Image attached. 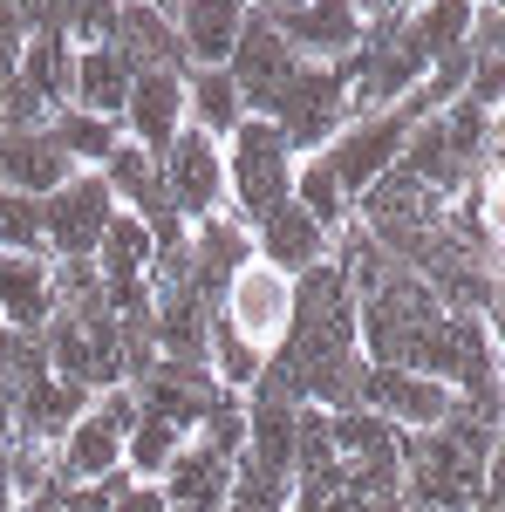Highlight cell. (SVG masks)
I'll return each mask as SVG.
<instances>
[{
	"label": "cell",
	"mask_w": 505,
	"mask_h": 512,
	"mask_svg": "<svg viewBox=\"0 0 505 512\" xmlns=\"http://www.w3.org/2000/svg\"><path fill=\"white\" fill-rule=\"evenodd\" d=\"M82 410H89V390H76V383L35 369V376L21 383V396H14L7 417H14V437H28V444H62V431L76 424Z\"/></svg>",
	"instance_id": "obj_12"
},
{
	"label": "cell",
	"mask_w": 505,
	"mask_h": 512,
	"mask_svg": "<svg viewBox=\"0 0 505 512\" xmlns=\"http://www.w3.org/2000/svg\"><path fill=\"white\" fill-rule=\"evenodd\" d=\"M294 205H301V212H308L328 239L355 219V212H349V192L335 185V171H328L321 158H301V171H294Z\"/></svg>",
	"instance_id": "obj_24"
},
{
	"label": "cell",
	"mask_w": 505,
	"mask_h": 512,
	"mask_svg": "<svg viewBox=\"0 0 505 512\" xmlns=\"http://www.w3.org/2000/svg\"><path fill=\"white\" fill-rule=\"evenodd\" d=\"M164 171V192H171V212L198 226V219H212V212H226V144L219 137H205V130H178L171 137V151L157 158Z\"/></svg>",
	"instance_id": "obj_4"
},
{
	"label": "cell",
	"mask_w": 505,
	"mask_h": 512,
	"mask_svg": "<svg viewBox=\"0 0 505 512\" xmlns=\"http://www.w3.org/2000/svg\"><path fill=\"white\" fill-rule=\"evenodd\" d=\"M55 465H62L69 485H96V478L123 472V437L110 431L96 410H82L76 424L62 431V444H55Z\"/></svg>",
	"instance_id": "obj_17"
},
{
	"label": "cell",
	"mask_w": 505,
	"mask_h": 512,
	"mask_svg": "<svg viewBox=\"0 0 505 512\" xmlns=\"http://www.w3.org/2000/svg\"><path fill=\"white\" fill-rule=\"evenodd\" d=\"M185 123L205 130V137H219V144L246 123V103H239L226 69H185Z\"/></svg>",
	"instance_id": "obj_20"
},
{
	"label": "cell",
	"mask_w": 505,
	"mask_h": 512,
	"mask_svg": "<svg viewBox=\"0 0 505 512\" xmlns=\"http://www.w3.org/2000/svg\"><path fill=\"white\" fill-rule=\"evenodd\" d=\"M403 137H410V117H403V110L355 117V123H342V130H335V144L321 151V164L335 171V185L349 192V205H355V192H369L389 164L403 158Z\"/></svg>",
	"instance_id": "obj_7"
},
{
	"label": "cell",
	"mask_w": 505,
	"mask_h": 512,
	"mask_svg": "<svg viewBox=\"0 0 505 512\" xmlns=\"http://www.w3.org/2000/svg\"><path fill=\"white\" fill-rule=\"evenodd\" d=\"M178 130H185V76L178 69H137L130 103H123V137L144 158H164Z\"/></svg>",
	"instance_id": "obj_8"
},
{
	"label": "cell",
	"mask_w": 505,
	"mask_h": 512,
	"mask_svg": "<svg viewBox=\"0 0 505 512\" xmlns=\"http://www.w3.org/2000/svg\"><path fill=\"white\" fill-rule=\"evenodd\" d=\"M0 253H41V205L0 185Z\"/></svg>",
	"instance_id": "obj_26"
},
{
	"label": "cell",
	"mask_w": 505,
	"mask_h": 512,
	"mask_svg": "<svg viewBox=\"0 0 505 512\" xmlns=\"http://www.w3.org/2000/svg\"><path fill=\"white\" fill-rule=\"evenodd\" d=\"M0 506H14V499H7V458H0Z\"/></svg>",
	"instance_id": "obj_29"
},
{
	"label": "cell",
	"mask_w": 505,
	"mask_h": 512,
	"mask_svg": "<svg viewBox=\"0 0 505 512\" xmlns=\"http://www.w3.org/2000/svg\"><path fill=\"white\" fill-rule=\"evenodd\" d=\"M117 48L137 69H178L185 76V48L171 28V7H117Z\"/></svg>",
	"instance_id": "obj_19"
},
{
	"label": "cell",
	"mask_w": 505,
	"mask_h": 512,
	"mask_svg": "<svg viewBox=\"0 0 505 512\" xmlns=\"http://www.w3.org/2000/svg\"><path fill=\"white\" fill-rule=\"evenodd\" d=\"M212 315L226 321L246 349L280 355L287 328H294V280L273 274V267H260V260H246V267L226 280V294H219V308H212Z\"/></svg>",
	"instance_id": "obj_2"
},
{
	"label": "cell",
	"mask_w": 505,
	"mask_h": 512,
	"mask_svg": "<svg viewBox=\"0 0 505 512\" xmlns=\"http://www.w3.org/2000/svg\"><path fill=\"white\" fill-rule=\"evenodd\" d=\"M55 321V260L48 253H0V328L41 335Z\"/></svg>",
	"instance_id": "obj_10"
},
{
	"label": "cell",
	"mask_w": 505,
	"mask_h": 512,
	"mask_svg": "<svg viewBox=\"0 0 505 512\" xmlns=\"http://www.w3.org/2000/svg\"><path fill=\"white\" fill-rule=\"evenodd\" d=\"M260 14L314 69H342L362 48V7H349V0H301V7H260Z\"/></svg>",
	"instance_id": "obj_5"
},
{
	"label": "cell",
	"mask_w": 505,
	"mask_h": 512,
	"mask_svg": "<svg viewBox=\"0 0 505 512\" xmlns=\"http://www.w3.org/2000/svg\"><path fill=\"white\" fill-rule=\"evenodd\" d=\"M253 260L294 280V274H308V267H321V260H328V233H321L308 212L287 198L280 212H267V219L253 226Z\"/></svg>",
	"instance_id": "obj_11"
},
{
	"label": "cell",
	"mask_w": 505,
	"mask_h": 512,
	"mask_svg": "<svg viewBox=\"0 0 505 512\" xmlns=\"http://www.w3.org/2000/svg\"><path fill=\"white\" fill-rule=\"evenodd\" d=\"M171 28H178V48H185V69H226L239 48V28H246V7H226V0L171 7Z\"/></svg>",
	"instance_id": "obj_14"
},
{
	"label": "cell",
	"mask_w": 505,
	"mask_h": 512,
	"mask_svg": "<svg viewBox=\"0 0 505 512\" xmlns=\"http://www.w3.org/2000/svg\"><path fill=\"white\" fill-rule=\"evenodd\" d=\"M294 171H301V158L287 151V137L273 123L246 117L226 137V212L253 233L267 212H280L294 198Z\"/></svg>",
	"instance_id": "obj_1"
},
{
	"label": "cell",
	"mask_w": 505,
	"mask_h": 512,
	"mask_svg": "<svg viewBox=\"0 0 505 512\" xmlns=\"http://www.w3.org/2000/svg\"><path fill=\"white\" fill-rule=\"evenodd\" d=\"M69 178H76V164L48 144V130L0 137V185H7V192H21V198H35V205H41L48 192H62Z\"/></svg>",
	"instance_id": "obj_16"
},
{
	"label": "cell",
	"mask_w": 505,
	"mask_h": 512,
	"mask_svg": "<svg viewBox=\"0 0 505 512\" xmlns=\"http://www.w3.org/2000/svg\"><path fill=\"white\" fill-rule=\"evenodd\" d=\"M294 410L301 403H267V396H246V465H260L273 478H294Z\"/></svg>",
	"instance_id": "obj_18"
},
{
	"label": "cell",
	"mask_w": 505,
	"mask_h": 512,
	"mask_svg": "<svg viewBox=\"0 0 505 512\" xmlns=\"http://www.w3.org/2000/svg\"><path fill=\"white\" fill-rule=\"evenodd\" d=\"M178 451H185V431H171V424H157V417H137V431L123 437V472L137 478V485H157Z\"/></svg>",
	"instance_id": "obj_25"
},
{
	"label": "cell",
	"mask_w": 505,
	"mask_h": 512,
	"mask_svg": "<svg viewBox=\"0 0 505 512\" xmlns=\"http://www.w3.org/2000/svg\"><path fill=\"white\" fill-rule=\"evenodd\" d=\"M130 82H137V62H130L123 48H76V82H69V110H89V117H103V123H123Z\"/></svg>",
	"instance_id": "obj_15"
},
{
	"label": "cell",
	"mask_w": 505,
	"mask_h": 512,
	"mask_svg": "<svg viewBox=\"0 0 505 512\" xmlns=\"http://www.w3.org/2000/svg\"><path fill=\"white\" fill-rule=\"evenodd\" d=\"M0 512H14V506H0Z\"/></svg>",
	"instance_id": "obj_30"
},
{
	"label": "cell",
	"mask_w": 505,
	"mask_h": 512,
	"mask_svg": "<svg viewBox=\"0 0 505 512\" xmlns=\"http://www.w3.org/2000/svg\"><path fill=\"white\" fill-rule=\"evenodd\" d=\"M294 69H301V55L287 48V41L273 35V21L260 14V7H246V28H239V48L233 62H226V76H233L239 103H246V117H273V103H280V89L294 82Z\"/></svg>",
	"instance_id": "obj_6"
},
{
	"label": "cell",
	"mask_w": 505,
	"mask_h": 512,
	"mask_svg": "<svg viewBox=\"0 0 505 512\" xmlns=\"http://www.w3.org/2000/svg\"><path fill=\"white\" fill-rule=\"evenodd\" d=\"M48 144L76 171H103V158L123 144V123H103V117H89V110H55L48 117Z\"/></svg>",
	"instance_id": "obj_23"
},
{
	"label": "cell",
	"mask_w": 505,
	"mask_h": 512,
	"mask_svg": "<svg viewBox=\"0 0 505 512\" xmlns=\"http://www.w3.org/2000/svg\"><path fill=\"white\" fill-rule=\"evenodd\" d=\"M403 41H410L424 62H444V55L471 48V0H430V7H410Z\"/></svg>",
	"instance_id": "obj_22"
},
{
	"label": "cell",
	"mask_w": 505,
	"mask_h": 512,
	"mask_svg": "<svg viewBox=\"0 0 505 512\" xmlns=\"http://www.w3.org/2000/svg\"><path fill=\"white\" fill-rule=\"evenodd\" d=\"M110 512H171V506H164V492H157V485H137V478H130Z\"/></svg>",
	"instance_id": "obj_27"
},
{
	"label": "cell",
	"mask_w": 505,
	"mask_h": 512,
	"mask_svg": "<svg viewBox=\"0 0 505 512\" xmlns=\"http://www.w3.org/2000/svg\"><path fill=\"white\" fill-rule=\"evenodd\" d=\"M157 492H164V506H171V512H219V506H226V492H233V465L212 458L198 437H185V451L164 465Z\"/></svg>",
	"instance_id": "obj_13"
},
{
	"label": "cell",
	"mask_w": 505,
	"mask_h": 512,
	"mask_svg": "<svg viewBox=\"0 0 505 512\" xmlns=\"http://www.w3.org/2000/svg\"><path fill=\"white\" fill-rule=\"evenodd\" d=\"M14 82H21L28 96H41L48 110H69V82H76V48H69V41H55V35L21 41Z\"/></svg>",
	"instance_id": "obj_21"
},
{
	"label": "cell",
	"mask_w": 505,
	"mask_h": 512,
	"mask_svg": "<svg viewBox=\"0 0 505 512\" xmlns=\"http://www.w3.org/2000/svg\"><path fill=\"white\" fill-rule=\"evenodd\" d=\"M7 437H14V417H7V403H0V451H7Z\"/></svg>",
	"instance_id": "obj_28"
},
{
	"label": "cell",
	"mask_w": 505,
	"mask_h": 512,
	"mask_svg": "<svg viewBox=\"0 0 505 512\" xmlns=\"http://www.w3.org/2000/svg\"><path fill=\"white\" fill-rule=\"evenodd\" d=\"M151 342H157V362L212 369V301L198 287L151 294Z\"/></svg>",
	"instance_id": "obj_9"
},
{
	"label": "cell",
	"mask_w": 505,
	"mask_h": 512,
	"mask_svg": "<svg viewBox=\"0 0 505 512\" xmlns=\"http://www.w3.org/2000/svg\"><path fill=\"white\" fill-rule=\"evenodd\" d=\"M117 219V198L103 185V171H76L62 192L41 198V253L48 260H89L96 239L110 233Z\"/></svg>",
	"instance_id": "obj_3"
}]
</instances>
